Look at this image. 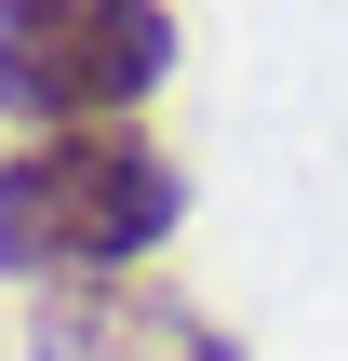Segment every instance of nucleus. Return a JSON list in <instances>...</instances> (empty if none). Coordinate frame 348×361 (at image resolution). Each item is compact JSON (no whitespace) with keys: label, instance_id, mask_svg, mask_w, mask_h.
<instances>
[{"label":"nucleus","instance_id":"obj_1","mask_svg":"<svg viewBox=\"0 0 348 361\" xmlns=\"http://www.w3.org/2000/svg\"><path fill=\"white\" fill-rule=\"evenodd\" d=\"M174 228H188V174L148 121H80V134L0 147V281H27V295L148 268Z\"/></svg>","mask_w":348,"mask_h":361},{"label":"nucleus","instance_id":"obj_2","mask_svg":"<svg viewBox=\"0 0 348 361\" xmlns=\"http://www.w3.org/2000/svg\"><path fill=\"white\" fill-rule=\"evenodd\" d=\"M174 80V0H0V121L80 134Z\"/></svg>","mask_w":348,"mask_h":361},{"label":"nucleus","instance_id":"obj_3","mask_svg":"<svg viewBox=\"0 0 348 361\" xmlns=\"http://www.w3.org/2000/svg\"><path fill=\"white\" fill-rule=\"evenodd\" d=\"M27 361H241V348L161 268H107V281H67L27 308Z\"/></svg>","mask_w":348,"mask_h":361}]
</instances>
